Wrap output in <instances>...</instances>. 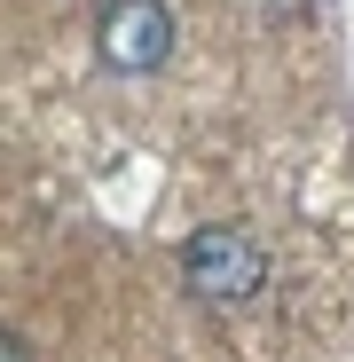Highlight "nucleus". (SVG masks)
<instances>
[{"instance_id": "f257e3e1", "label": "nucleus", "mask_w": 354, "mask_h": 362, "mask_svg": "<svg viewBox=\"0 0 354 362\" xmlns=\"http://www.w3.org/2000/svg\"><path fill=\"white\" fill-rule=\"evenodd\" d=\"M182 276H189L197 299H252L268 284V252L244 228H197L182 245Z\"/></svg>"}, {"instance_id": "f03ea898", "label": "nucleus", "mask_w": 354, "mask_h": 362, "mask_svg": "<svg viewBox=\"0 0 354 362\" xmlns=\"http://www.w3.org/2000/svg\"><path fill=\"white\" fill-rule=\"evenodd\" d=\"M95 47L110 71H158L173 55V8L165 0H110L95 24Z\"/></svg>"}, {"instance_id": "7ed1b4c3", "label": "nucleus", "mask_w": 354, "mask_h": 362, "mask_svg": "<svg viewBox=\"0 0 354 362\" xmlns=\"http://www.w3.org/2000/svg\"><path fill=\"white\" fill-rule=\"evenodd\" d=\"M0 362H24V346H16V339H8V331H0Z\"/></svg>"}]
</instances>
